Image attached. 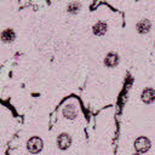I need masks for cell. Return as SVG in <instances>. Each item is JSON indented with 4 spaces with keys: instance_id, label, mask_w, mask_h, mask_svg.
<instances>
[{
    "instance_id": "6da1fadb",
    "label": "cell",
    "mask_w": 155,
    "mask_h": 155,
    "mask_svg": "<svg viewBox=\"0 0 155 155\" xmlns=\"http://www.w3.org/2000/svg\"><path fill=\"white\" fill-rule=\"evenodd\" d=\"M133 147H134V150H136L137 154H143V153H147V151L150 149L151 142H150V139H149L148 137L140 136V137H138V138L134 140Z\"/></svg>"
},
{
    "instance_id": "7a4b0ae2",
    "label": "cell",
    "mask_w": 155,
    "mask_h": 155,
    "mask_svg": "<svg viewBox=\"0 0 155 155\" xmlns=\"http://www.w3.org/2000/svg\"><path fill=\"white\" fill-rule=\"evenodd\" d=\"M44 147V143H42V139L38 136H34L31 138L28 139L27 142V150L30 153V154H38L41 151Z\"/></svg>"
},
{
    "instance_id": "3957f363",
    "label": "cell",
    "mask_w": 155,
    "mask_h": 155,
    "mask_svg": "<svg viewBox=\"0 0 155 155\" xmlns=\"http://www.w3.org/2000/svg\"><path fill=\"white\" fill-rule=\"evenodd\" d=\"M62 115L67 120H75L79 115V108L74 103H68L62 109Z\"/></svg>"
},
{
    "instance_id": "277c9868",
    "label": "cell",
    "mask_w": 155,
    "mask_h": 155,
    "mask_svg": "<svg viewBox=\"0 0 155 155\" xmlns=\"http://www.w3.org/2000/svg\"><path fill=\"white\" fill-rule=\"evenodd\" d=\"M119 61H120L119 54L116 52H114V51H110V52H108L105 54V57L103 59V63H104V65L107 68H115L119 64Z\"/></svg>"
},
{
    "instance_id": "5b68a950",
    "label": "cell",
    "mask_w": 155,
    "mask_h": 155,
    "mask_svg": "<svg viewBox=\"0 0 155 155\" xmlns=\"http://www.w3.org/2000/svg\"><path fill=\"white\" fill-rule=\"evenodd\" d=\"M92 33L94 36H104L108 33V23L104 21H98L92 27Z\"/></svg>"
},
{
    "instance_id": "8992f818",
    "label": "cell",
    "mask_w": 155,
    "mask_h": 155,
    "mask_svg": "<svg viewBox=\"0 0 155 155\" xmlns=\"http://www.w3.org/2000/svg\"><path fill=\"white\" fill-rule=\"evenodd\" d=\"M57 145L61 150H67L71 145V137L68 133H61L57 137Z\"/></svg>"
},
{
    "instance_id": "52a82bcc",
    "label": "cell",
    "mask_w": 155,
    "mask_h": 155,
    "mask_svg": "<svg viewBox=\"0 0 155 155\" xmlns=\"http://www.w3.org/2000/svg\"><path fill=\"white\" fill-rule=\"evenodd\" d=\"M16 39V31L12 28H6L0 33V40L4 44H11Z\"/></svg>"
},
{
    "instance_id": "ba28073f",
    "label": "cell",
    "mask_w": 155,
    "mask_h": 155,
    "mask_svg": "<svg viewBox=\"0 0 155 155\" xmlns=\"http://www.w3.org/2000/svg\"><path fill=\"white\" fill-rule=\"evenodd\" d=\"M140 99L145 104H153L154 101H155V91H154V88L153 87L144 88L142 94H140Z\"/></svg>"
},
{
    "instance_id": "9c48e42d",
    "label": "cell",
    "mask_w": 155,
    "mask_h": 155,
    "mask_svg": "<svg viewBox=\"0 0 155 155\" xmlns=\"http://www.w3.org/2000/svg\"><path fill=\"white\" fill-rule=\"evenodd\" d=\"M136 29L140 35H145L151 30V22L149 19H140L137 24H136Z\"/></svg>"
},
{
    "instance_id": "30bf717a",
    "label": "cell",
    "mask_w": 155,
    "mask_h": 155,
    "mask_svg": "<svg viewBox=\"0 0 155 155\" xmlns=\"http://www.w3.org/2000/svg\"><path fill=\"white\" fill-rule=\"evenodd\" d=\"M80 10H81V2H78V1L69 2L68 6H67V11L71 15H76Z\"/></svg>"
},
{
    "instance_id": "8fae6325",
    "label": "cell",
    "mask_w": 155,
    "mask_h": 155,
    "mask_svg": "<svg viewBox=\"0 0 155 155\" xmlns=\"http://www.w3.org/2000/svg\"><path fill=\"white\" fill-rule=\"evenodd\" d=\"M131 155H139V154H137V153H133V154H131Z\"/></svg>"
}]
</instances>
